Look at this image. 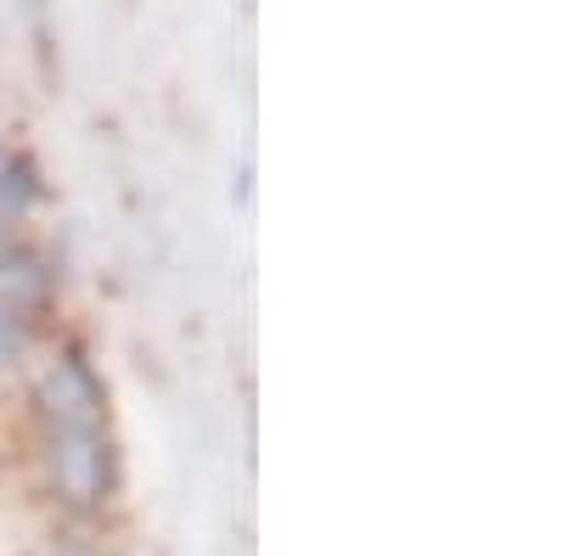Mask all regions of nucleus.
Segmentation results:
<instances>
[{"mask_svg": "<svg viewBox=\"0 0 562 556\" xmlns=\"http://www.w3.org/2000/svg\"><path fill=\"white\" fill-rule=\"evenodd\" d=\"M52 478H57V489L74 506H97V500L113 495L119 461H113V444H108L102 422H90V428H57V439H52Z\"/></svg>", "mask_w": 562, "mask_h": 556, "instance_id": "obj_1", "label": "nucleus"}, {"mask_svg": "<svg viewBox=\"0 0 562 556\" xmlns=\"http://www.w3.org/2000/svg\"><path fill=\"white\" fill-rule=\"evenodd\" d=\"M34 399H40L45 416H52V428H90V422H102L108 388L97 377V365H90L79 349H63L52 365H45Z\"/></svg>", "mask_w": 562, "mask_h": 556, "instance_id": "obj_2", "label": "nucleus"}, {"mask_svg": "<svg viewBox=\"0 0 562 556\" xmlns=\"http://www.w3.org/2000/svg\"><path fill=\"white\" fill-rule=\"evenodd\" d=\"M57 287V270L29 242H0V315H34Z\"/></svg>", "mask_w": 562, "mask_h": 556, "instance_id": "obj_3", "label": "nucleus"}, {"mask_svg": "<svg viewBox=\"0 0 562 556\" xmlns=\"http://www.w3.org/2000/svg\"><path fill=\"white\" fill-rule=\"evenodd\" d=\"M40 197H45L40 163L29 152H7V163H0V242H12V230L34 214Z\"/></svg>", "mask_w": 562, "mask_h": 556, "instance_id": "obj_4", "label": "nucleus"}, {"mask_svg": "<svg viewBox=\"0 0 562 556\" xmlns=\"http://www.w3.org/2000/svg\"><path fill=\"white\" fill-rule=\"evenodd\" d=\"M34 343V327H29V315H0V371L18 365Z\"/></svg>", "mask_w": 562, "mask_h": 556, "instance_id": "obj_5", "label": "nucleus"}, {"mask_svg": "<svg viewBox=\"0 0 562 556\" xmlns=\"http://www.w3.org/2000/svg\"><path fill=\"white\" fill-rule=\"evenodd\" d=\"M0 163H7V141H0Z\"/></svg>", "mask_w": 562, "mask_h": 556, "instance_id": "obj_6", "label": "nucleus"}]
</instances>
